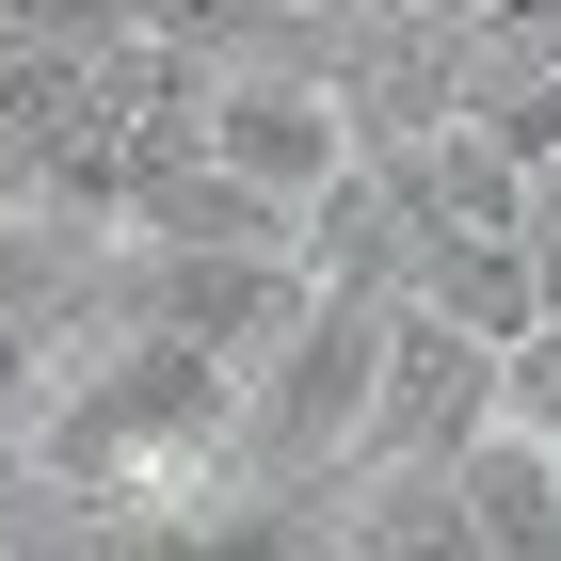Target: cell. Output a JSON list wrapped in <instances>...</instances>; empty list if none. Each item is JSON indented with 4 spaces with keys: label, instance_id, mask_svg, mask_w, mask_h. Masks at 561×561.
Wrapping results in <instances>:
<instances>
[{
    "label": "cell",
    "instance_id": "6da1fadb",
    "mask_svg": "<svg viewBox=\"0 0 561 561\" xmlns=\"http://www.w3.org/2000/svg\"><path fill=\"white\" fill-rule=\"evenodd\" d=\"M193 161L305 225V193H337V176L369 161V129H353L337 65H305V48H225L209 81H193Z\"/></svg>",
    "mask_w": 561,
    "mask_h": 561
},
{
    "label": "cell",
    "instance_id": "7a4b0ae2",
    "mask_svg": "<svg viewBox=\"0 0 561 561\" xmlns=\"http://www.w3.org/2000/svg\"><path fill=\"white\" fill-rule=\"evenodd\" d=\"M481 417H497V337H466V321H433L417 289H386V353H369L353 481H369V466H449Z\"/></svg>",
    "mask_w": 561,
    "mask_h": 561
},
{
    "label": "cell",
    "instance_id": "3957f363",
    "mask_svg": "<svg viewBox=\"0 0 561 561\" xmlns=\"http://www.w3.org/2000/svg\"><path fill=\"white\" fill-rule=\"evenodd\" d=\"M449 514H466V561H561V449L529 417H481L449 449Z\"/></svg>",
    "mask_w": 561,
    "mask_h": 561
},
{
    "label": "cell",
    "instance_id": "277c9868",
    "mask_svg": "<svg viewBox=\"0 0 561 561\" xmlns=\"http://www.w3.org/2000/svg\"><path fill=\"white\" fill-rule=\"evenodd\" d=\"M433 321H466V337H514L529 305H546V257H529V225H401V273Z\"/></svg>",
    "mask_w": 561,
    "mask_h": 561
},
{
    "label": "cell",
    "instance_id": "5b68a950",
    "mask_svg": "<svg viewBox=\"0 0 561 561\" xmlns=\"http://www.w3.org/2000/svg\"><path fill=\"white\" fill-rule=\"evenodd\" d=\"M497 417H529L561 449V305H529L514 337H497Z\"/></svg>",
    "mask_w": 561,
    "mask_h": 561
},
{
    "label": "cell",
    "instance_id": "8992f818",
    "mask_svg": "<svg viewBox=\"0 0 561 561\" xmlns=\"http://www.w3.org/2000/svg\"><path fill=\"white\" fill-rule=\"evenodd\" d=\"M48 369H65V353H48V305H0V449L33 433V401H48Z\"/></svg>",
    "mask_w": 561,
    "mask_h": 561
}]
</instances>
